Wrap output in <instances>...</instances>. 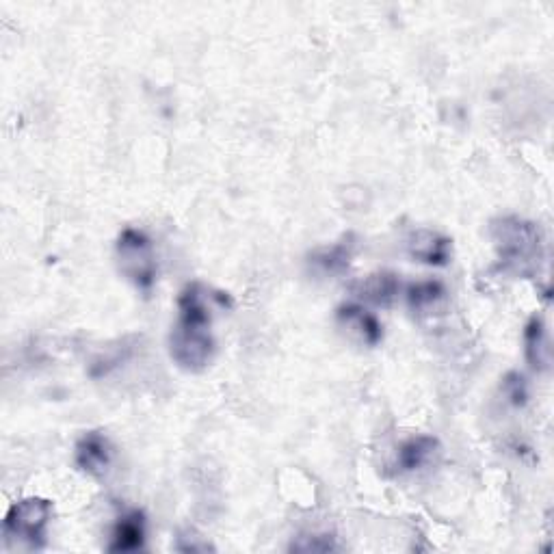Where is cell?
Returning <instances> with one entry per match:
<instances>
[{"label":"cell","mask_w":554,"mask_h":554,"mask_svg":"<svg viewBox=\"0 0 554 554\" xmlns=\"http://www.w3.org/2000/svg\"><path fill=\"white\" fill-rule=\"evenodd\" d=\"M215 295L202 284H189L178 297V321L171 327L169 353L180 368L200 373L213 362L217 342L213 336V314L210 301Z\"/></svg>","instance_id":"6da1fadb"},{"label":"cell","mask_w":554,"mask_h":554,"mask_svg":"<svg viewBox=\"0 0 554 554\" xmlns=\"http://www.w3.org/2000/svg\"><path fill=\"white\" fill-rule=\"evenodd\" d=\"M492 239L500 269L520 277L537 273L544 260V234L533 221L520 217L498 219L492 223Z\"/></svg>","instance_id":"7a4b0ae2"},{"label":"cell","mask_w":554,"mask_h":554,"mask_svg":"<svg viewBox=\"0 0 554 554\" xmlns=\"http://www.w3.org/2000/svg\"><path fill=\"white\" fill-rule=\"evenodd\" d=\"M117 265L120 271L128 277L143 293L154 286L158 267H156V252L154 243L148 234L137 228H126L115 245Z\"/></svg>","instance_id":"3957f363"},{"label":"cell","mask_w":554,"mask_h":554,"mask_svg":"<svg viewBox=\"0 0 554 554\" xmlns=\"http://www.w3.org/2000/svg\"><path fill=\"white\" fill-rule=\"evenodd\" d=\"M52 520V505L46 498H24L7 511L5 537L7 542H20L26 548L39 550L46 546L48 524Z\"/></svg>","instance_id":"277c9868"},{"label":"cell","mask_w":554,"mask_h":554,"mask_svg":"<svg viewBox=\"0 0 554 554\" xmlns=\"http://www.w3.org/2000/svg\"><path fill=\"white\" fill-rule=\"evenodd\" d=\"M113 461V444L100 431L85 433L76 444V466L91 477H102Z\"/></svg>","instance_id":"5b68a950"},{"label":"cell","mask_w":554,"mask_h":554,"mask_svg":"<svg viewBox=\"0 0 554 554\" xmlns=\"http://www.w3.org/2000/svg\"><path fill=\"white\" fill-rule=\"evenodd\" d=\"M336 319L342 327L358 334L366 345L375 347L384 340V325H381L377 316L373 312H368L362 303H342L336 310Z\"/></svg>","instance_id":"8992f818"},{"label":"cell","mask_w":554,"mask_h":554,"mask_svg":"<svg viewBox=\"0 0 554 554\" xmlns=\"http://www.w3.org/2000/svg\"><path fill=\"white\" fill-rule=\"evenodd\" d=\"M145 535H148V522H145L143 511L133 509L120 516L111 533L109 552H137L145 546Z\"/></svg>","instance_id":"52a82bcc"},{"label":"cell","mask_w":554,"mask_h":554,"mask_svg":"<svg viewBox=\"0 0 554 554\" xmlns=\"http://www.w3.org/2000/svg\"><path fill=\"white\" fill-rule=\"evenodd\" d=\"M353 293L360 301L379 308H390L401 293V280L394 273H375L353 284Z\"/></svg>","instance_id":"ba28073f"},{"label":"cell","mask_w":554,"mask_h":554,"mask_svg":"<svg viewBox=\"0 0 554 554\" xmlns=\"http://www.w3.org/2000/svg\"><path fill=\"white\" fill-rule=\"evenodd\" d=\"M407 247H410V254L416 260L425 262V265H433V267L448 265V260H451V254H453L451 241H448L446 236H442L438 232H431V230H416L410 236V243H407Z\"/></svg>","instance_id":"9c48e42d"},{"label":"cell","mask_w":554,"mask_h":554,"mask_svg":"<svg viewBox=\"0 0 554 554\" xmlns=\"http://www.w3.org/2000/svg\"><path fill=\"white\" fill-rule=\"evenodd\" d=\"M524 347H526V360H529L533 371L537 373L548 371L552 362V349H550L546 325L539 316H533L524 329Z\"/></svg>","instance_id":"30bf717a"},{"label":"cell","mask_w":554,"mask_h":554,"mask_svg":"<svg viewBox=\"0 0 554 554\" xmlns=\"http://www.w3.org/2000/svg\"><path fill=\"white\" fill-rule=\"evenodd\" d=\"M438 440L431 438V435H416L399 446L397 453V466L399 472H416L422 466H427L438 453Z\"/></svg>","instance_id":"8fae6325"},{"label":"cell","mask_w":554,"mask_h":554,"mask_svg":"<svg viewBox=\"0 0 554 554\" xmlns=\"http://www.w3.org/2000/svg\"><path fill=\"white\" fill-rule=\"evenodd\" d=\"M353 252H355V241L349 234L342 241L334 243L332 247H323L319 252H314L310 256V262L325 275H340L349 269Z\"/></svg>","instance_id":"7c38bea8"},{"label":"cell","mask_w":554,"mask_h":554,"mask_svg":"<svg viewBox=\"0 0 554 554\" xmlns=\"http://www.w3.org/2000/svg\"><path fill=\"white\" fill-rule=\"evenodd\" d=\"M407 306L412 308L416 314H429L438 310L444 299H446V288L438 280H425V282H414L407 286Z\"/></svg>","instance_id":"4fadbf2b"},{"label":"cell","mask_w":554,"mask_h":554,"mask_svg":"<svg viewBox=\"0 0 554 554\" xmlns=\"http://www.w3.org/2000/svg\"><path fill=\"white\" fill-rule=\"evenodd\" d=\"M503 390L507 399L516 407H524L526 401H529V386H526V379L520 373L507 375L503 381Z\"/></svg>","instance_id":"5bb4252c"},{"label":"cell","mask_w":554,"mask_h":554,"mask_svg":"<svg viewBox=\"0 0 554 554\" xmlns=\"http://www.w3.org/2000/svg\"><path fill=\"white\" fill-rule=\"evenodd\" d=\"M303 542H297L290 548L293 550H301V552H329L336 550V542L334 535H310V537H301Z\"/></svg>","instance_id":"9a60e30c"}]
</instances>
